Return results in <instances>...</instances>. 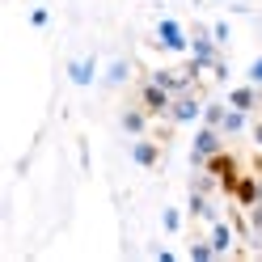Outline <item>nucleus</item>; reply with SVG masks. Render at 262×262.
I'll return each instance as SVG.
<instances>
[{
    "label": "nucleus",
    "instance_id": "f8f14e48",
    "mask_svg": "<svg viewBox=\"0 0 262 262\" xmlns=\"http://www.w3.org/2000/svg\"><path fill=\"white\" fill-rule=\"evenodd\" d=\"M93 76H97V59L93 55H80V59L68 63V80H72V85L85 89V85H93Z\"/></svg>",
    "mask_w": 262,
    "mask_h": 262
},
{
    "label": "nucleus",
    "instance_id": "f03ea898",
    "mask_svg": "<svg viewBox=\"0 0 262 262\" xmlns=\"http://www.w3.org/2000/svg\"><path fill=\"white\" fill-rule=\"evenodd\" d=\"M136 102L152 114V119H165V110H169V102H173V93L165 89V85H157L152 76H144L140 85H136Z\"/></svg>",
    "mask_w": 262,
    "mask_h": 262
},
{
    "label": "nucleus",
    "instance_id": "7ed1b4c3",
    "mask_svg": "<svg viewBox=\"0 0 262 262\" xmlns=\"http://www.w3.org/2000/svg\"><path fill=\"white\" fill-rule=\"evenodd\" d=\"M165 119H169L173 127L203 123V97H199V89H190V93H178L173 102H169V110H165Z\"/></svg>",
    "mask_w": 262,
    "mask_h": 262
},
{
    "label": "nucleus",
    "instance_id": "5701e85b",
    "mask_svg": "<svg viewBox=\"0 0 262 262\" xmlns=\"http://www.w3.org/2000/svg\"><path fill=\"white\" fill-rule=\"evenodd\" d=\"M250 136H254V144L262 148V119H254V123H250Z\"/></svg>",
    "mask_w": 262,
    "mask_h": 262
},
{
    "label": "nucleus",
    "instance_id": "a211bd4d",
    "mask_svg": "<svg viewBox=\"0 0 262 262\" xmlns=\"http://www.w3.org/2000/svg\"><path fill=\"white\" fill-rule=\"evenodd\" d=\"M161 228H165V233H178V228H182V211L165 207V211H161Z\"/></svg>",
    "mask_w": 262,
    "mask_h": 262
},
{
    "label": "nucleus",
    "instance_id": "412c9836",
    "mask_svg": "<svg viewBox=\"0 0 262 262\" xmlns=\"http://www.w3.org/2000/svg\"><path fill=\"white\" fill-rule=\"evenodd\" d=\"M211 34H216V42L224 47V42H228V34H233V30H228V21H211Z\"/></svg>",
    "mask_w": 262,
    "mask_h": 262
},
{
    "label": "nucleus",
    "instance_id": "20e7f679",
    "mask_svg": "<svg viewBox=\"0 0 262 262\" xmlns=\"http://www.w3.org/2000/svg\"><path fill=\"white\" fill-rule=\"evenodd\" d=\"M203 169L216 178V182H220V190L228 194V190H233V182L241 178V157H237V152H228V148H220L216 157H207V165H203Z\"/></svg>",
    "mask_w": 262,
    "mask_h": 262
},
{
    "label": "nucleus",
    "instance_id": "9b49d317",
    "mask_svg": "<svg viewBox=\"0 0 262 262\" xmlns=\"http://www.w3.org/2000/svg\"><path fill=\"white\" fill-rule=\"evenodd\" d=\"M186 216H194V220H220L216 216V203L207 199V190H190V199H186Z\"/></svg>",
    "mask_w": 262,
    "mask_h": 262
},
{
    "label": "nucleus",
    "instance_id": "f257e3e1",
    "mask_svg": "<svg viewBox=\"0 0 262 262\" xmlns=\"http://www.w3.org/2000/svg\"><path fill=\"white\" fill-rule=\"evenodd\" d=\"M220 148H224V131L203 123L199 131H194V140H190V165H194V169H203V165H207V157H216Z\"/></svg>",
    "mask_w": 262,
    "mask_h": 262
},
{
    "label": "nucleus",
    "instance_id": "2eb2a0df",
    "mask_svg": "<svg viewBox=\"0 0 262 262\" xmlns=\"http://www.w3.org/2000/svg\"><path fill=\"white\" fill-rule=\"evenodd\" d=\"M245 127H250V114H245V110H237V106H228V114H224L220 131H224V136H241Z\"/></svg>",
    "mask_w": 262,
    "mask_h": 262
},
{
    "label": "nucleus",
    "instance_id": "4468645a",
    "mask_svg": "<svg viewBox=\"0 0 262 262\" xmlns=\"http://www.w3.org/2000/svg\"><path fill=\"white\" fill-rule=\"evenodd\" d=\"M127 76H131V59H110V68L102 72V85L119 89V85H127Z\"/></svg>",
    "mask_w": 262,
    "mask_h": 262
},
{
    "label": "nucleus",
    "instance_id": "423d86ee",
    "mask_svg": "<svg viewBox=\"0 0 262 262\" xmlns=\"http://www.w3.org/2000/svg\"><path fill=\"white\" fill-rule=\"evenodd\" d=\"M152 42L161 47V51H173V55H190V34L182 26H178L173 17H161L157 21V34H152Z\"/></svg>",
    "mask_w": 262,
    "mask_h": 262
},
{
    "label": "nucleus",
    "instance_id": "0eeeda50",
    "mask_svg": "<svg viewBox=\"0 0 262 262\" xmlns=\"http://www.w3.org/2000/svg\"><path fill=\"white\" fill-rule=\"evenodd\" d=\"M228 199H233L237 207H245V211H250L254 203H262V173H245L241 169V178L233 182V190H228Z\"/></svg>",
    "mask_w": 262,
    "mask_h": 262
},
{
    "label": "nucleus",
    "instance_id": "ddd939ff",
    "mask_svg": "<svg viewBox=\"0 0 262 262\" xmlns=\"http://www.w3.org/2000/svg\"><path fill=\"white\" fill-rule=\"evenodd\" d=\"M233 233H237V228H233V220H211L207 241L216 245V254H228V250H233Z\"/></svg>",
    "mask_w": 262,
    "mask_h": 262
},
{
    "label": "nucleus",
    "instance_id": "9d476101",
    "mask_svg": "<svg viewBox=\"0 0 262 262\" xmlns=\"http://www.w3.org/2000/svg\"><path fill=\"white\" fill-rule=\"evenodd\" d=\"M224 102L237 106V110H245V114H254V110H262V89L254 85V80H250V85H233Z\"/></svg>",
    "mask_w": 262,
    "mask_h": 262
},
{
    "label": "nucleus",
    "instance_id": "1a4fd4ad",
    "mask_svg": "<svg viewBox=\"0 0 262 262\" xmlns=\"http://www.w3.org/2000/svg\"><path fill=\"white\" fill-rule=\"evenodd\" d=\"M148 123H152V114L144 110L140 102H131V106H123V114H119V127L127 131L131 140H136V136H148Z\"/></svg>",
    "mask_w": 262,
    "mask_h": 262
},
{
    "label": "nucleus",
    "instance_id": "b1692460",
    "mask_svg": "<svg viewBox=\"0 0 262 262\" xmlns=\"http://www.w3.org/2000/svg\"><path fill=\"white\" fill-rule=\"evenodd\" d=\"M258 89H262V85H258Z\"/></svg>",
    "mask_w": 262,
    "mask_h": 262
},
{
    "label": "nucleus",
    "instance_id": "dca6fc26",
    "mask_svg": "<svg viewBox=\"0 0 262 262\" xmlns=\"http://www.w3.org/2000/svg\"><path fill=\"white\" fill-rule=\"evenodd\" d=\"M224 114H228V102H203V123L207 127H220Z\"/></svg>",
    "mask_w": 262,
    "mask_h": 262
},
{
    "label": "nucleus",
    "instance_id": "f3484780",
    "mask_svg": "<svg viewBox=\"0 0 262 262\" xmlns=\"http://www.w3.org/2000/svg\"><path fill=\"white\" fill-rule=\"evenodd\" d=\"M190 258L194 262H211V258H220V254H216V245H211V241H190Z\"/></svg>",
    "mask_w": 262,
    "mask_h": 262
},
{
    "label": "nucleus",
    "instance_id": "aec40b11",
    "mask_svg": "<svg viewBox=\"0 0 262 262\" xmlns=\"http://www.w3.org/2000/svg\"><path fill=\"white\" fill-rule=\"evenodd\" d=\"M47 21H51L47 9H30V26H34V30H47Z\"/></svg>",
    "mask_w": 262,
    "mask_h": 262
},
{
    "label": "nucleus",
    "instance_id": "39448f33",
    "mask_svg": "<svg viewBox=\"0 0 262 262\" xmlns=\"http://www.w3.org/2000/svg\"><path fill=\"white\" fill-rule=\"evenodd\" d=\"M190 59L199 63L203 72H211V63L220 59V42H216V34H211L207 26H194L190 30Z\"/></svg>",
    "mask_w": 262,
    "mask_h": 262
},
{
    "label": "nucleus",
    "instance_id": "4be33fe9",
    "mask_svg": "<svg viewBox=\"0 0 262 262\" xmlns=\"http://www.w3.org/2000/svg\"><path fill=\"white\" fill-rule=\"evenodd\" d=\"M245 80H254V85H262V55L250 63V68H245Z\"/></svg>",
    "mask_w": 262,
    "mask_h": 262
},
{
    "label": "nucleus",
    "instance_id": "6ab92c4d",
    "mask_svg": "<svg viewBox=\"0 0 262 262\" xmlns=\"http://www.w3.org/2000/svg\"><path fill=\"white\" fill-rule=\"evenodd\" d=\"M245 216H250V228H254V237H262V203H254L250 211H245Z\"/></svg>",
    "mask_w": 262,
    "mask_h": 262
},
{
    "label": "nucleus",
    "instance_id": "6e6552de",
    "mask_svg": "<svg viewBox=\"0 0 262 262\" xmlns=\"http://www.w3.org/2000/svg\"><path fill=\"white\" fill-rule=\"evenodd\" d=\"M161 152H165V140H148V136L131 140V161H136L140 169H157L161 165Z\"/></svg>",
    "mask_w": 262,
    "mask_h": 262
}]
</instances>
